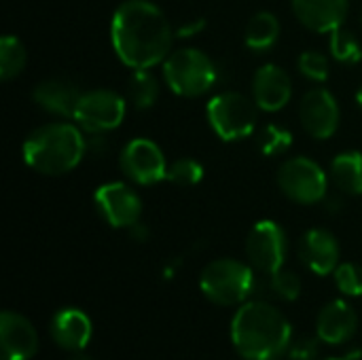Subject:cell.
Masks as SVG:
<instances>
[{
  "label": "cell",
  "instance_id": "cell-26",
  "mask_svg": "<svg viewBox=\"0 0 362 360\" xmlns=\"http://www.w3.org/2000/svg\"><path fill=\"white\" fill-rule=\"evenodd\" d=\"M293 146V134L280 125H267L261 134H259V151L265 157H274V155H282Z\"/></svg>",
  "mask_w": 362,
  "mask_h": 360
},
{
  "label": "cell",
  "instance_id": "cell-20",
  "mask_svg": "<svg viewBox=\"0 0 362 360\" xmlns=\"http://www.w3.org/2000/svg\"><path fill=\"white\" fill-rule=\"evenodd\" d=\"M331 180L346 195H362V153L346 151L331 161Z\"/></svg>",
  "mask_w": 362,
  "mask_h": 360
},
{
  "label": "cell",
  "instance_id": "cell-34",
  "mask_svg": "<svg viewBox=\"0 0 362 360\" xmlns=\"http://www.w3.org/2000/svg\"><path fill=\"white\" fill-rule=\"evenodd\" d=\"M356 102L361 104V108H362V85H361V89H358V93H356Z\"/></svg>",
  "mask_w": 362,
  "mask_h": 360
},
{
  "label": "cell",
  "instance_id": "cell-29",
  "mask_svg": "<svg viewBox=\"0 0 362 360\" xmlns=\"http://www.w3.org/2000/svg\"><path fill=\"white\" fill-rule=\"evenodd\" d=\"M335 284L346 297H362V267L356 263H341L335 269Z\"/></svg>",
  "mask_w": 362,
  "mask_h": 360
},
{
  "label": "cell",
  "instance_id": "cell-21",
  "mask_svg": "<svg viewBox=\"0 0 362 360\" xmlns=\"http://www.w3.org/2000/svg\"><path fill=\"white\" fill-rule=\"evenodd\" d=\"M280 21L274 13L269 11H261L257 15H252V19L246 25V34H244V42L250 51L255 53H263L267 49H272L278 38H280Z\"/></svg>",
  "mask_w": 362,
  "mask_h": 360
},
{
  "label": "cell",
  "instance_id": "cell-3",
  "mask_svg": "<svg viewBox=\"0 0 362 360\" xmlns=\"http://www.w3.org/2000/svg\"><path fill=\"white\" fill-rule=\"evenodd\" d=\"M23 161L42 176H64L72 172L87 153V138L74 123H47L23 140Z\"/></svg>",
  "mask_w": 362,
  "mask_h": 360
},
{
  "label": "cell",
  "instance_id": "cell-9",
  "mask_svg": "<svg viewBox=\"0 0 362 360\" xmlns=\"http://www.w3.org/2000/svg\"><path fill=\"white\" fill-rule=\"evenodd\" d=\"M288 240L276 221H259L246 238V255L255 269L272 276L284 267Z\"/></svg>",
  "mask_w": 362,
  "mask_h": 360
},
{
  "label": "cell",
  "instance_id": "cell-25",
  "mask_svg": "<svg viewBox=\"0 0 362 360\" xmlns=\"http://www.w3.org/2000/svg\"><path fill=\"white\" fill-rule=\"evenodd\" d=\"M202 178H204V166L193 157H180L168 166L165 180H170L176 187H195L202 182Z\"/></svg>",
  "mask_w": 362,
  "mask_h": 360
},
{
  "label": "cell",
  "instance_id": "cell-17",
  "mask_svg": "<svg viewBox=\"0 0 362 360\" xmlns=\"http://www.w3.org/2000/svg\"><path fill=\"white\" fill-rule=\"evenodd\" d=\"M358 329V316L356 310L344 301V299H335L331 303H327L316 320V333L318 339L331 346H339L346 344L348 339L354 337Z\"/></svg>",
  "mask_w": 362,
  "mask_h": 360
},
{
  "label": "cell",
  "instance_id": "cell-13",
  "mask_svg": "<svg viewBox=\"0 0 362 360\" xmlns=\"http://www.w3.org/2000/svg\"><path fill=\"white\" fill-rule=\"evenodd\" d=\"M293 95V81L288 72L278 64H265L255 72L252 79V100L259 110L278 112L282 110Z\"/></svg>",
  "mask_w": 362,
  "mask_h": 360
},
{
  "label": "cell",
  "instance_id": "cell-22",
  "mask_svg": "<svg viewBox=\"0 0 362 360\" xmlns=\"http://www.w3.org/2000/svg\"><path fill=\"white\" fill-rule=\"evenodd\" d=\"M159 79L151 72V68H142V70H134L127 83V100L132 106H136L138 110H146L153 108L159 100Z\"/></svg>",
  "mask_w": 362,
  "mask_h": 360
},
{
  "label": "cell",
  "instance_id": "cell-4",
  "mask_svg": "<svg viewBox=\"0 0 362 360\" xmlns=\"http://www.w3.org/2000/svg\"><path fill=\"white\" fill-rule=\"evenodd\" d=\"M161 68L163 81L180 98H199L218 81V68L212 57L195 47L170 53Z\"/></svg>",
  "mask_w": 362,
  "mask_h": 360
},
{
  "label": "cell",
  "instance_id": "cell-28",
  "mask_svg": "<svg viewBox=\"0 0 362 360\" xmlns=\"http://www.w3.org/2000/svg\"><path fill=\"white\" fill-rule=\"evenodd\" d=\"M297 68L305 79H310L314 83H325L331 72L327 55H322L318 51H303L297 59Z\"/></svg>",
  "mask_w": 362,
  "mask_h": 360
},
{
  "label": "cell",
  "instance_id": "cell-24",
  "mask_svg": "<svg viewBox=\"0 0 362 360\" xmlns=\"http://www.w3.org/2000/svg\"><path fill=\"white\" fill-rule=\"evenodd\" d=\"M329 49H331V55L341 64H356L362 59L361 42L356 40L352 32L344 28H337L335 32H331Z\"/></svg>",
  "mask_w": 362,
  "mask_h": 360
},
{
  "label": "cell",
  "instance_id": "cell-27",
  "mask_svg": "<svg viewBox=\"0 0 362 360\" xmlns=\"http://www.w3.org/2000/svg\"><path fill=\"white\" fill-rule=\"evenodd\" d=\"M269 293L276 295L282 301H297L301 295V278L295 272L288 269H280L276 274H272L269 280Z\"/></svg>",
  "mask_w": 362,
  "mask_h": 360
},
{
  "label": "cell",
  "instance_id": "cell-8",
  "mask_svg": "<svg viewBox=\"0 0 362 360\" xmlns=\"http://www.w3.org/2000/svg\"><path fill=\"white\" fill-rule=\"evenodd\" d=\"M127 112V102L112 89L85 91L76 104L74 121L87 134H108L117 129Z\"/></svg>",
  "mask_w": 362,
  "mask_h": 360
},
{
  "label": "cell",
  "instance_id": "cell-23",
  "mask_svg": "<svg viewBox=\"0 0 362 360\" xmlns=\"http://www.w3.org/2000/svg\"><path fill=\"white\" fill-rule=\"evenodd\" d=\"M25 62H28V53L21 40L13 34H4L0 38V79L13 81L23 72Z\"/></svg>",
  "mask_w": 362,
  "mask_h": 360
},
{
  "label": "cell",
  "instance_id": "cell-2",
  "mask_svg": "<svg viewBox=\"0 0 362 360\" xmlns=\"http://www.w3.org/2000/svg\"><path fill=\"white\" fill-rule=\"evenodd\" d=\"M231 342L244 360H280L293 344V327L267 301H246L231 320Z\"/></svg>",
  "mask_w": 362,
  "mask_h": 360
},
{
  "label": "cell",
  "instance_id": "cell-33",
  "mask_svg": "<svg viewBox=\"0 0 362 360\" xmlns=\"http://www.w3.org/2000/svg\"><path fill=\"white\" fill-rule=\"evenodd\" d=\"M70 360H93L91 356H87L85 352H72V359Z\"/></svg>",
  "mask_w": 362,
  "mask_h": 360
},
{
  "label": "cell",
  "instance_id": "cell-18",
  "mask_svg": "<svg viewBox=\"0 0 362 360\" xmlns=\"http://www.w3.org/2000/svg\"><path fill=\"white\" fill-rule=\"evenodd\" d=\"M49 331H51L53 342L62 350L83 352L91 339L93 325H91L89 316L85 312H81L78 308H64L53 316Z\"/></svg>",
  "mask_w": 362,
  "mask_h": 360
},
{
  "label": "cell",
  "instance_id": "cell-7",
  "mask_svg": "<svg viewBox=\"0 0 362 360\" xmlns=\"http://www.w3.org/2000/svg\"><path fill=\"white\" fill-rule=\"evenodd\" d=\"M280 191L297 204L312 206L327 197L329 176L310 157H291L278 170Z\"/></svg>",
  "mask_w": 362,
  "mask_h": 360
},
{
  "label": "cell",
  "instance_id": "cell-35",
  "mask_svg": "<svg viewBox=\"0 0 362 360\" xmlns=\"http://www.w3.org/2000/svg\"><path fill=\"white\" fill-rule=\"evenodd\" d=\"M327 360H350L348 356H341V359H327Z\"/></svg>",
  "mask_w": 362,
  "mask_h": 360
},
{
  "label": "cell",
  "instance_id": "cell-10",
  "mask_svg": "<svg viewBox=\"0 0 362 360\" xmlns=\"http://www.w3.org/2000/svg\"><path fill=\"white\" fill-rule=\"evenodd\" d=\"M119 166L132 182L142 187L157 185L168 176V161L163 151L148 138L129 140L119 155Z\"/></svg>",
  "mask_w": 362,
  "mask_h": 360
},
{
  "label": "cell",
  "instance_id": "cell-32",
  "mask_svg": "<svg viewBox=\"0 0 362 360\" xmlns=\"http://www.w3.org/2000/svg\"><path fill=\"white\" fill-rule=\"evenodd\" d=\"M127 231H129V238H132V240H136V242H144V240L148 238V227H146V225H142L140 221H138L136 225H132Z\"/></svg>",
  "mask_w": 362,
  "mask_h": 360
},
{
  "label": "cell",
  "instance_id": "cell-14",
  "mask_svg": "<svg viewBox=\"0 0 362 360\" xmlns=\"http://www.w3.org/2000/svg\"><path fill=\"white\" fill-rule=\"evenodd\" d=\"M0 346L4 360H30L38 350V333L25 316L6 310L0 314Z\"/></svg>",
  "mask_w": 362,
  "mask_h": 360
},
{
  "label": "cell",
  "instance_id": "cell-15",
  "mask_svg": "<svg viewBox=\"0 0 362 360\" xmlns=\"http://www.w3.org/2000/svg\"><path fill=\"white\" fill-rule=\"evenodd\" d=\"M339 242L337 238L320 227L310 229L299 244V257L308 265L310 272L316 276H329L335 274L339 265Z\"/></svg>",
  "mask_w": 362,
  "mask_h": 360
},
{
  "label": "cell",
  "instance_id": "cell-30",
  "mask_svg": "<svg viewBox=\"0 0 362 360\" xmlns=\"http://www.w3.org/2000/svg\"><path fill=\"white\" fill-rule=\"evenodd\" d=\"M318 354V342L312 337H303L288 348V356L293 360H314Z\"/></svg>",
  "mask_w": 362,
  "mask_h": 360
},
{
  "label": "cell",
  "instance_id": "cell-19",
  "mask_svg": "<svg viewBox=\"0 0 362 360\" xmlns=\"http://www.w3.org/2000/svg\"><path fill=\"white\" fill-rule=\"evenodd\" d=\"M81 95H83V91L72 81H66V79L40 81L32 91V100L45 112H51L55 117H66V119L74 117Z\"/></svg>",
  "mask_w": 362,
  "mask_h": 360
},
{
  "label": "cell",
  "instance_id": "cell-5",
  "mask_svg": "<svg viewBox=\"0 0 362 360\" xmlns=\"http://www.w3.org/2000/svg\"><path fill=\"white\" fill-rule=\"evenodd\" d=\"M199 289L216 306H240L255 293L257 278L252 267L238 259H216L202 272Z\"/></svg>",
  "mask_w": 362,
  "mask_h": 360
},
{
  "label": "cell",
  "instance_id": "cell-16",
  "mask_svg": "<svg viewBox=\"0 0 362 360\" xmlns=\"http://www.w3.org/2000/svg\"><path fill=\"white\" fill-rule=\"evenodd\" d=\"M293 13L312 32H335L344 25L350 0H291Z\"/></svg>",
  "mask_w": 362,
  "mask_h": 360
},
{
  "label": "cell",
  "instance_id": "cell-31",
  "mask_svg": "<svg viewBox=\"0 0 362 360\" xmlns=\"http://www.w3.org/2000/svg\"><path fill=\"white\" fill-rule=\"evenodd\" d=\"M204 28H206V19H202V17L189 19L187 23H182V25L176 30V36H178V38H191V36H197Z\"/></svg>",
  "mask_w": 362,
  "mask_h": 360
},
{
  "label": "cell",
  "instance_id": "cell-12",
  "mask_svg": "<svg viewBox=\"0 0 362 360\" xmlns=\"http://www.w3.org/2000/svg\"><path fill=\"white\" fill-rule=\"evenodd\" d=\"M339 104L325 87L310 89L299 104V119L303 129L316 140H329L339 127Z\"/></svg>",
  "mask_w": 362,
  "mask_h": 360
},
{
  "label": "cell",
  "instance_id": "cell-11",
  "mask_svg": "<svg viewBox=\"0 0 362 360\" xmlns=\"http://www.w3.org/2000/svg\"><path fill=\"white\" fill-rule=\"evenodd\" d=\"M93 202L102 219L115 229H129L142 216L140 195L125 182L100 185L93 193Z\"/></svg>",
  "mask_w": 362,
  "mask_h": 360
},
{
  "label": "cell",
  "instance_id": "cell-1",
  "mask_svg": "<svg viewBox=\"0 0 362 360\" xmlns=\"http://www.w3.org/2000/svg\"><path fill=\"white\" fill-rule=\"evenodd\" d=\"M110 40L117 57L132 70L163 64L174 42L165 13L151 0H125L112 15Z\"/></svg>",
  "mask_w": 362,
  "mask_h": 360
},
{
  "label": "cell",
  "instance_id": "cell-6",
  "mask_svg": "<svg viewBox=\"0 0 362 360\" xmlns=\"http://www.w3.org/2000/svg\"><path fill=\"white\" fill-rule=\"evenodd\" d=\"M259 106L255 100L238 91H223L208 102L206 115L212 132L225 140L235 142L248 138L259 121Z\"/></svg>",
  "mask_w": 362,
  "mask_h": 360
}]
</instances>
